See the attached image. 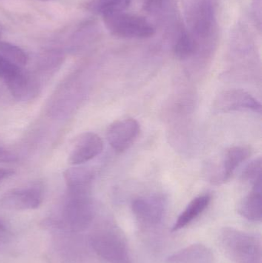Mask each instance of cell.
I'll use <instances>...</instances> for the list:
<instances>
[{
    "mask_svg": "<svg viewBox=\"0 0 262 263\" xmlns=\"http://www.w3.org/2000/svg\"><path fill=\"white\" fill-rule=\"evenodd\" d=\"M95 209L90 195L66 193L60 216L54 220L57 228L78 233L86 230L93 221Z\"/></svg>",
    "mask_w": 262,
    "mask_h": 263,
    "instance_id": "1",
    "label": "cell"
},
{
    "mask_svg": "<svg viewBox=\"0 0 262 263\" xmlns=\"http://www.w3.org/2000/svg\"><path fill=\"white\" fill-rule=\"evenodd\" d=\"M219 238L225 251L235 263H262L261 242L257 236L226 227Z\"/></svg>",
    "mask_w": 262,
    "mask_h": 263,
    "instance_id": "2",
    "label": "cell"
},
{
    "mask_svg": "<svg viewBox=\"0 0 262 263\" xmlns=\"http://www.w3.org/2000/svg\"><path fill=\"white\" fill-rule=\"evenodd\" d=\"M200 51L201 46L212 41L217 29L215 0H195L189 14V29Z\"/></svg>",
    "mask_w": 262,
    "mask_h": 263,
    "instance_id": "3",
    "label": "cell"
},
{
    "mask_svg": "<svg viewBox=\"0 0 262 263\" xmlns=\"http://www.w3.org/2000/svg\"><path fill=\"white\" fill-rule=\"evenodd\" d=\"M105 26L114 36L129 40H144L153 36L155 27L141 15L122 12L103 17Z\"/></svg>",
    "mask_w": 262,
    "mask_h": 263,
    "instance_id": "4",
    "label": "cell"
},
{
    "mask_svg": "<svg viewBox=\"0 0 262 263\" xmlns=\"http://www.w3.org/2000/svg\"><path fill=\"white\" fill-rule=\"evenodd\" d=\"M91 247L107 263H130L129 250L124 238L113 230H102L92 233Z\"/></svg>",
    "mask_w": 262,
    "mask_h": 263,
    "instance_id": "5",
    "label": "cell"
},
{
    "mask_svg": "<svg viewBox=\"0 0 262 263\" xmlns=\"http://www.w3.org/2000/svg\"><path fill=\"white\" fill-rule=\"evenodd\" d=\"M44 199L43 187L39 184L12 189L0 198V205L11 211H26L39 208Z\"/></svg>",
    "mask_w": 262,
    "mask_h": 263,
    "instance_id": "6",
    "label": "cell"
},
{
    "mask_svg": "<svg viewBox=\"0 0 262 263\" xmlns=\"http://www.w3.org/2000/svg\"><path fill=\"white\" fill-rule=\"evenodd\" d=\"M214 111L220 114L248 111L261 114V105L250 93L241 89H232L221 92L213 103Z\"/></svg>",
    "mask_w": 262,
    "mask_h": 263,
    "instance_id": "7",
    "label": "cell"
},
{
    "mask_svg": "<svg viewBox=\"0 0 262 263\" xmlns=\"http://www.w3.org/2000/svg\"><path fill=\"white\" fill-rule=\"evenodd\" d=\"M132 209L140 223L146 227H155L164 219L167 200L161 195L143 196L133 201Z\"/></svg>",
    "mask_w": 262,
    "mask_h": 263,
    "instance_id": "8",
    "label": "cell"
},
{
    "mask_svg": "<svg viewBox=\"0 0 262 263\" xmlns=\"http://www.w3.org/2000/svg\"><path fill=\"white\" fill-rule=\"evenodd\" d=\"M139 133L140 126L136 120L123 119L114 122L109 126L106 138L114 151L122 153L135 143Z\"/></svg>",
    "mask_w": 262,
    "mask_h": 263,
    "instance_id": "9",
    "label": "cell"
},
{
    "mask_svg": "<svg viewBox=\"0 0 262 263\" xmlns=\"http://www.w3.org/2000/svg\"><path fill=\"white\" fill-rule=\"evenodd\" d=\"M103 141L96 133L86 132L80 134L75 140L69 156V163L79 165L92 160L101 154Z\"/></svg>",
    "mask_w": 262,
    "mask_h": 263,
    "instance_id": "10",
    "label": "cell"
},
{
    "mask_svg": "<svg viewBox=\"0 0 262 263\" xmlns=\"http://www.w3.org/2000/svg\"><path fill=\"white\" fill-rule=\"evenodd\" d=\"M250 155V149L246 146H234L226 150L216 171L212 175L211 182L215 185L227 182Z\"/></svg>",
    "mask_w": 262,
    "mask_h": 263,
    "instance_id": "11",
    "label": "cell"
},
{
    "mask_svg": "<svg viewBox=\"0 0 262 263\" xmlns=\"http://www.w3.org/2000/svg\"><path fill=\"white\" fill-rule=\"evenodd\" d=\"M67 193L72 194L90 195L94 174L84 167H72L63 173Z\"/></svg>",
    "mask_w": 262,
    "mask_h": 263,
    "instance_id": "12",
    "label": "cell"
},
{
    "mask_svg": "<svg viewBox=\"0 0 262 263\" xmlns=\"http://www.w3.org/2000/svg\"><path fill=\"white\" fill-rule=\"evenodd\" d=\"M167 263H214L212 250L203 244L189 246L169 256Z\"/></svg>",
    "mask_w": 262,
    "mask_h": 263,
    "instance_id": "13",
    "label": "cell"
},
{
    "mask_svg": "<svg viewBox=\"0 0 262 263\" xmlns=\"http://www.w3.org/2000/svg\"><path fill=\"white\" fill-rule=\"evenodd\" d=\"M11 95L18 101H29L33 100L40 89L39 82L29 74L23 72L12 83L7 85Z\"/></svg>",
    "mask_w": 262,
    "mask_h": 263,
    "instance_id": "14",
    "label": "cell"
},
{
    "mask_svg": "<svg viewBox=\"0 0 262 263\" xmlns=\"http://www.w3.org/2000/svg\"><path fill=\"white\" fill-rule=\"evenodd\" d=\"M211 200L212 197L209 194L200 195L192 199L183 210V213L178 216V219L172 227V231H178L193 222L208 208Z\"/></svg>",
    "mask_w": 262,
    "mask_h": 263,
    "instance_id": "15",
    "label": "cell"
},
{
    "mask_svg": "<svg viewBox=\"0 0 262 263\" xmlns=\"http://www.w3.org/2000/svg\"><path fill=\"white\" fill-rule=\"evenodd\" d=\"M238 213L252 222H260L262 217L261 182L252 185L250 193L243 199Z\"/></svg>",
    "mask_w": 262,
    "mask_h": 263,
    "instance_id": "16",
    "label": "cell"
},
{
    "mask_svg": "<svg viewBox=\"0 0 262 263\" xmlns=\"http://www.w3.org/2000/svg\"><path fill=\"white\" fill-rule=\"evenodd\" d=\"M200 52L196 40L186 28L180 27L173 44V52L177 59L187 60Z\"/></svg>",
    "mask_w": 262,
    "mask_h": 263,
    "instance_id": "17",
    "label": "cell"
},
{
    "mask_svg": "<svg viewBox=\"0 0 262 263\" xmlns=\"http://www.w3.org/2000/svg\"><path fill=\"white\" fill-rule=\"evenodd\" d=\"M132 0H91L87 9L102 17L125 12L130 6Z\"/></svg>",
    "mask_w": 262,
    "mask_h": 263,
    "instance_id": "18",
    "label": "cell"
},
{
    "mask_svg": "<svg viewBox=\"0 0 262 263\" xmlns=\"http://www.w3.org/2000/svg\"><path fill=\"white\" fill-rule=\"evenodd\" d=\"M97 23L93 21H88L82 23L79 27L74 31L71 35V44L72 48H79L94 40L98 33Z\"/></svg>",
    "mask_w": 262,
    "mask_h": 263,
    "instance_id": "19",
    "label": "cell"
},
{
    "mask_svg": "<svg viewBox=\"0 0 262 263\" xmlns=\"http://www.w3.org/2000/svg\"><path fill=\"white\" fill-rule=\"evenodd\" d=\"M0 55L21 68L29 62V57L22 48L3 40H0Z\"/></svg>",
    "mask_w": 262,
    "mask_h": 263,
    "instance_id": "20",
    "label": "cell"
},
{
    "mask_svg": "<svg viewBox=\"0 0 262 263\" xmlns=\"http://www.w3.org/2000/svg\"><path fill=\"white\" fill-rule=\"evenodd\" d=\"M64 53L58 49H49L39 57L38 67L42 72H49L58 69L64 61Z\"/></svg>",
    "mask_w": 262,
    "mask_h": 263,
    "instance_id": "21",
    "label": "cell"
},
{
    "mask_svg": "<svg viewBox=\"0 0 262 263\" xmlns=\"http://www.w3.org/2000/svg\"><path fill=\"white\" fill-rule=\"evenodd\" d=\"M175 0H143V9L154 16H164L173 11Z\"/></svg>",
    "mask_w": 262,
    "mask_h": 263,
    "instance_id": "22",
    "label": "cell"
},
{
    "mask_svg": "<svg viewBox=\"0 0 262 263\" xmlns=\"http://www.w3.org/2000/svg\"><path fill=\"white\" fill-rule=\"evenodd\" d=\"M23 72L21 67L0 55V80H3L6 86L18 78Z\"/></svg>",
    "mask_w": 262,
    "mask_h": 263,
    "instance_id": "23",
    "label": "cell"
},
{
    "mask_svg": "<svg viewBox=\"0 0 262 263\" xmlns=\"http://www.w3.org/2000/svg\"><path fill=\"white\" fill-rule=\"evenodd\" d=\"M241 180L252 185L261 182V158L258 157L249 162L243 170Z\"/></svg>",
    "mask_w": 262,
    "mask_h": 263,
    "instance_id": "24",
    "label": "cell"
},
{
    "mask_svg": "<svg viewBox=\"0 0 262 263\" xmlns=\"http://www.w3.org/2000/svg\"><path fill=\"white\" fill-rule=\"evenodd\" d=\"M16 156L10 152L0 147V162H15Z\"/></svg>",
    "mask_w": 262,
    "mask_h": 263,
    "instance_id": "25",
    "label": "cell"
},
{
    "mask_svg": "<svg viewBox=\"0 0 262 263\" xmlns=\"http://www.w3.org/2000/svg\"><path fill=\"white\" fill-rule=\"evenodd\" d=\"M14 173H15V171L11 168H0V181L10 177Z\"/></svg>",
    "mask_w": 262,
    "mask_h": 263,
    "instance_id": "26",
    "label": "cell"
},
{
    "mask_svg": "<svg viewBox=\"0 0 262 263\" xmlns=\"http://www.w3.org/2000/svg\"><path fill=\"white\" fill-rule=\"evenodd\" d=\"M6 231H7V228H6V225L3 221L0 220V233H6Z\"/></svg>",
    "mask_w": 262,
    "mask_h": 263,
    "instance_id": "27",
    "label": "cell"
},
{
    "mask_svg": "<svg viewBox=\"0 0 262 263\" xmlns=\"http://www.w3.org/2000/svg\"><path fill=\"white\" fill-rule=\"evenodd\" d=\"M3 27L0 26V38H1L2 35H3Z\"/></svg>",
    "mask_w": 262,
    "mask_h": 263,
    "instance_id": "28",
    "label": "cell"
},
{
    "mask_svg": "<svg viewBox=\"0 0 262 263\" xmlns=\"http://www.w3.org/2000/svg\"><path fill=\"white\" fill-rule=\"evenodd\" d=\"M38 1L49 2V1H53V0H38Z\"/></svg>",
    "mask_w": 262,
    "mask_h": 263,
    "instance_id": "29",
    "label": "cell"
}]
</instances>
